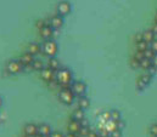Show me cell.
<instances>
[{
  "label": "cell",
  "mask_w": 157,
  "mask_h": 137,
  "mask_svg": "<svg viewBox=\"0 0 157 137\" xmlns=\"http://www.w3.org/2000/svg\"><path fill=\"white\" fill-rule=\"evenodd\" d=\"M56 80L60 84V90L61 89H68V87H71V85L73 83L72 72L68 68L61 67V68L56 72Z\"/></svg>",
  "instance_id": "1"
},
{
  "label": "cell",
  "mask_w": 157,
  "mask_h": 137,
  "mask_svg": "<svg viewBox=\"0 0 157 137\" xmlns=\"http://www.w3.org/2000/svg\"><path fill=\"white\" fill-rule=\"evenodd\" d=\"M57 51H59L57 43L54 39L44 40V43L41 44V52L44 55H46L48 57H55V55L57 54Z\"/></svg>",
  "instance_id": "2"
},
{
  "label": "cell",
  "mask_w": 157,
  "mask_h": 137,
  "mask_svg": "<svg viewBox=\"0 0 157 137\" xmlns=\"http://www.w3.org/2000/svg\"><path fill=\"white\" fill-rule=\"evenodd\" d=\"M59 100L63 104H73L75 101H76V95L73 94V91L71 90V87L68 89H61L59 91Z\"/></svg>",
  "instance_id": "3"
},
{
  "label": "cell",
  "mask_w": 157,
  "mask_h": 137,
  "mask_svg": "<svg viewBox=\"0 0 157 137\" xmlns=\"http://www.w3.org/2000/svg\"><path fill=\"white\" fill-rule=\"evenodd\" d=\"M23 69V65L21 63L20 60H11L5 65V70L7 72L9 75L11 74H18Z\"/></svg>",
  "instance_id": "4"
},
{
  "label": "cell",
  "mask_w": 157,
  "mask_h": 137,
  "mask_svg": "<svg viewBox=\"0 0 157 137\" xmlns=\"http://www.w3.org/2000/svg\"><path fill=\"white\" fill-rule=\"evenodd\" d=\"M151 79H152V75H150L147 72H144V73L139 76V79L136 80V90H138V91L145 90V89L147 87V85L150 84Z\"/></svg>",
  "instance_id": "5"
},
{
  "label": "cell",
  "mask_w": 157,
  "mask_h": 137,
  "mask_svg": "<svg viewBox=\"0 0 157 137\" xmlns=\"http://www.w3.org/2000/svg\"><path fill=\"white\" fill-rule=\"evenodd\" d=\"M71 90L73 91V94L76 95V97L78 96H84L86 92V85L83 81H73L71 85Z\"/></svg>",
  "instance_id": "6"
},
{
  "label": "cell",
  "mask_w": 157,
  "mask_h": 137,
  "mask_svg": "<svg viewBox=\"0 0 157 137\" xmlns=\"http://www.w3.org/2000/svg\"><path fill=\"white\" fill-rule=\"evenodd\" d=\"M39 75L45 83H49V81H51V80H54L56 78V72H54L52 69H50L49 67L45 66L39 72Z\"/></svg>",
  "instance_id": "7"
},
{
  "label": "cell",
  "mask_w": 157,
  "mask_h": 137,
  "mask_svg": "<svg viewBox=\"0 0 157 137\" xmlns=\"http://www.w3.org/2000/svg\"><path fill=\"white\" fill-rule=\"evenodd\" d=\"M56 11H57V15H60V16L63 17V16H66V15H68L71 12V4L68 1H66V0L60 1L57 4Z\"/></svg>",
  "instance_id": "8"
},
{
  "label": "cell",
  "mask_w": 157,
  "mask_h": 137,
  "mask_svg": "<svg viewBox=\"0 0 157 137\" xmlns=\"http://www.w3.org/2000/svg\"><path fill=\"white\" fill-rule=\"evenodd\" d=\"M50 26L52 27V29H55V31H57V29H60L62 26H63V17L62 16H60V15H54L51 18H50Z\"/></svg>",
  "instance_id": "9"
},
{
  "label": "cell",
  "mask_w": 157,
  "mask_h": 137,
  "mask_svg": "<svg viewBox=\"0 0 157 137\" xmlns=\"http://www.w3.org/2000/svg\"><path fill=\"white\" fill-rule=\"evenodd\" d=\"M23 134L27 136H34L38 134V125L34 123H28L23 126Z\"/></svg>",
  "instance_id": "10"
},
{
  "label": "cell",
  "mask_w": 157,
  "mask_h": 137,
  "mask_svg": "<svg viewBox=\"0 0 157 137\" xmlns=\"http://www.w3.org/2000/svg\"><path fill=\"white\" fill-rule=\"evenodd\" d=\"M76 106H77V108H80V109H83V110H85V109H88L89 108V106H90V101H89V98L84 95V96H78V97H76Z\"/></svg>",
  "instance_id": "11"
},
{
  "label": "cell",
  "mask_w": 157,
  "mask_h": 137,
  "mask_svg": "<svg viewBox=\"0 0 157 137\" xmlns=\"http://www.w3.org/2000/svg\"><path fill=\"white\" fill-rule=\"evenodd\" d=\"M39 34L44 40H49V39H52V36L55 34V29H52V27L50 26H45L39 29Z\"/></svg>",
  "instance_id": "12"
},
{
  "label": "cell",
  "mask_w": 157,
  "mask_h": 137,
  "mask_svg": "<svg viewBox=\"0 0 157 137\" xmlns=\"http://www.w3.org/2000/svg\"><path fill=\"white\" fill-rule=\"evenodd\" d=\"M79 130H80V124H79V121L71 119V120L68 121V124H67V132L78 135Z\"/></svg>",
  "instance_id": "13"
},
{
  "label": "cell",
  "mask_w": 157,
  "mask_h": 137,
  "mask_svg": "<svg viewBox=\"0 0 157 137\" xmlns=\"http://www.w3.org/2000/svg\"><path fill=\"white\" fill-rule=\"evenodd\" d=\"M20 61H21V63H22L23 66H28V65H32V63L34 62V56L31 55L28 51H26V52H23V54L20 56Z\"/></svg>",
  "instance_id": "14"
},
{
  "label": "cell",
  "mask_w": 157,
  "mask_h": 137,
  "mask_svg": "<svg viewBox=\"0 0 157 137\" xmlns=\"http://www.w3.org/2000/svg\"><path fill=\"white\" fill-rule=\"evenodd\" d=\"M52 132V129L49 124H45V123H41L38 125V134L41 136H50Z\"/></svg>",
  "instance_id": "15"
},
{
  "label": "cell",
  "mask_w": 157,
  "mask_h": 137,
  "mask_svg": "<svg viewBox=\"0 0 157 137\" xmlns=\"http://www.w3.org/2000/svg\"><path fill=\"white\" fill-rule=\"evenodd\" d=\"M46 67H49L50 69H52L54 72H57L61 68V62L56 58V57H49V61L46 63Z\"/></svg>",
  "instance_id": "16"
},
{
  "label": "cell",
  "mask_w": 157,
  "mask_h": 137,
  "mask_svg": "<svg viewBox=\"0 0 157 137\" xmlns=\"http://www.w3.org/2000/svg\"><path fill=\"white\" fill-rule=\"evenodd\" d=\"M141 34H143V40H144L145 43H147L149 45H150L155 39H157V36L155 35V33H154L151 29H146V31H144Z\"/></svg>",
  "instance_id": "17"
},
{
  "label": "cell",
  "mask_w": 157,
  "mask_h": 137,
  "mask_svg": "<svg viewBox=\"0 0 157 137\" xmlns=\"http://www.w3.org/2000/svg\"><path fill=\"white\" fill-rule=\"evenodd\" d=\"M31 55H33V56H37V55H39L40 52H41V45L38 44V43H31L29 45H28V50H27Z\"/></svg>",
  "instance_id": "18"
},
{
  "label": "cell",
  "mask_w": 157,
  "mask_h": 137,
  "mask_svg": "<svg viewBox=\"0 0 157 137\" xmlns=\"http://www.w3.org/2000/svg\"><path fill=\"white\" fill-rule=\"evenodd\" d=\"M71 119L77 120V121H82L83 119H85L84 110H83V109H80V108H76V109L72 112V117H71Z\"/></svg>",
  "instance_id": "19"
},
{
  "label": "cell",
  "mask_w": 157,
  "mask_h": 137,
  "mask_svg": "<svg viewBox=\"0 0 157 137\" xmlns=\"http://www.w3.org/2000/svg\"><path fill=\"white\" fill-rule=\"evenodd\" d=\"M99 121L101 123V125H104L105 123H107L109 120H111V115H110V110H106V112H102L99 114Z\"/></svg>",
  "instance_id": "20"
},
{
  "label": "cell",
  "mask_w": 157,
  "mask_h": 137,
  "mask_svg": "<svg viewBox=\"0 0 157 137\" xmlns=\"http://www.w3.org/2000/svg\"><path fill=\"white\" fill-rule=\"evenodd\" d=\"M151 66H152V61L149 60V58H146V57L140 62V69H143L144 72H146Z\"/></svg>",
  "instance_id": "21"
},
{
  "label": "cell",
  "mask_w": 157,
  "mask_h": 137,
  "mask_svg": "<svg viewBox=\"0 0 157 137\" xmlns=\"http://www.w3.org/2000/svg\"><path fill=\"white\" fill-rule=\"evenodd\" d=\"M44 67H45V65L40 60H34V62L32 63V68H33V70H36V72H40Z\"/></svg>",
  "instance_id": "22"
},
{
  "label": "cell",
  "mask_w": 157,
  "mask_h": 137,
  "mask_svg": "<svg viewBox=\"0 0 157 137\" xmlns=\"http://www.w3.org/2000/svg\"><path fill=\"white\" fill-rule=\"evenodd\" d=\"M147 49H149V44L145 43L144 40L140 41V43H136V51H139V52H145Z\"/></svg>",
  "instance_id": "23"
},
{
  "label": "cell",
  "mask_w": 157,
  "mask_h": 137,
  "mask_svg": "<svg viewBox=\"0 0 157 137\" xmlns=\"http://www.w3.org/2000/svg\"><path fill=\"white\" fill-rule=\"evenodd\" d=\"M110 115H111V120H113V121H118V120L122 119L121 113L118 112L117 109H112V110H110Z\"/></svg>",
  "instance_id": "24"
},
{
  "label": "cell",
  "mask_w": 157,
  "mask_h": 137,
  "mask_svg": "<svg viewBox=\"0 0 157 137\" xmlns=\"http://www.w3.org/2000/svg\"><path fill=\"white\" fill-rule=\"evenodd\" d=\"M90 126H80V130H79V134L77 136L79 137H86L88 136V134L90 132Z\"/></svg>",
  "instance_id": "25"
},
{
  "label": "cell",
  "mask_w": 157,
  "mask_h": 137,
  "mask_svg": "<svg viewBox=\"0 0 157 137\" xmlns=\"http://www.w3.org/2000/svg\"><path fill=\"white\" fill-rule=\"evenodd\" d=\"M129 66L133 69H140V62L133 56V57L129 60Z\"/></svg>",
  "instance_id": "26"
},
{
  "label": "cell",
  "mask_w": 157,
  "mask_h": 137,
  "mask_svg": "<svg viewBox=\"0 0 157 137\" xmlns=\"http://www.w3.org/2000/svg\"><path fill=\"white\" fill-rule=\"evenodd\" d=\"M149 134H150L152 137L157 136V123L152 124V125H150V128H149Z\"/></svg>",
  "instance_id": "27"
},
{
  "label": "cell",
  "mask_w": 157,
  "mask_h": 137,
  "mask_svg": "<svg viewBox=\"0 0 157 137\" xmlns=\"http://www.w3.org/2000/svg\"><path fill=\"white\" fill-rule=\"evenodd\" d=\"M144 55H145V57H146V58H149V60H151V61H152V58L156 56V54H155V52H154V51H152L150 47H149V49H147V50L144 52Z\"/></svg>",
  "instance_id": "28"
},
{
  "label": "cell",
  "mask_w": 157,
  "mask_h": 137,
  "mask_svg": "<svg viewBox=\"0 0 157 137\" xmlns=\"http://www.w3.org/2000/svg\"><path fill=\"white\" fill-rule=\"evenodd\" d=\"M134 57H135L139 62H141V61L145 58V55H144V52H139V51H136L135 55H134Z\"/></svg>",
  "instance_id": "29"
},
{
  "label": "cell",
  "mask_w": 157,
  "mask_h": 137,
  "mask_svg": "<svg viewBox=\"0 0 157 137\" xmlns=\"http://www.w3.org/2000/svg\"><path fill=\"white\" fill-rule=\"evenodd\" d=\"M149 47H150V49H151V50H152V51L157 55V39H155V40L149 45Z\"/></svg>",
  "instance_id": "30"
},
{
  "label": "cell",
  "mask_w": 157,
  "mask_h": 137,
  "mask_svg": "<svg viewBox=\"0 0 157 137\" xmlns=\"http://www.w3.org/2000/svg\"><path fill=\"white\" fill-rule=\"evenodd\" d=\"M116 125H117V129L118 130H121V131L125 128V123H124L122 119H121V120H118V121H116Z\"/></svg>",
  "instance_id": "31"
},
{
  "label": "cell",
  "mask_w": 157,
  "mask_h": 137,
  "mask_svg": "<svg viewBox=\"0 0 157 137\" xmlns=\"http://www.w3.org/2000/svg\"><path fill=\"white\" fill-rule=\"evenodd\" d=\"M121 136H122V131L118 130V129L113 130V131L110 134V137H121Z\"/></svg>",
  "instance_id": "32"
},
{
  "label": "cell",
  "mask_w": 157,
  "mask_h": 137,
  "mask_svg": "<svg viewBox=\"0 0 157 137\" xmlns=\"http://www.w3.org/2000/svg\"><path fill=\"white\" fill-rule=\"evenodd\" d=\"M146 72H147V73H149L150 75H152V76H154V75H155V74L157 73V68L155 67V66H151V67L147 69Z\"/></svg>",
  "instance_id": "33"
},
{
  "label": "cell",
  "mask_w": 157,
  "mask_h": 137,
  "mask_svg": "<svg viewBox=\"0 0 157 137\" xmlns=\"http://www.w3.org/2000/svg\"><path fill=\"white\" fill-rule=\"evenodd\" d=\"M50 137H65V134H62L60 131H52Z\"/></svg>",
  "instance_id": "34"
},
{
  "label": "cell",
  "mask_w": 157,
  "mask_h": 137,
  "mask_svg": "<svg viewBox=\"0 0 157 137\" xmlns=\"http://www.w3.org/2000/svg\"><path fill=\"white\" fill-rule=\"evenodd\" d=\"M33 68H32V65H28V66H23V69H22V72H25V73H29V72H32Z\"/></svg>",
  "instance_id": "35"
},
{
  "label": "cell",
  "mask_w": 157,
  "mask_h": 137,
  "mask_svg": "<svg viewBox=\"0 0 157 137\" xmlns=\"http://www.w3.org/2000/svg\"><path fill=\"white\" fill-rule=\"evenodd\" d=\"M86 137H99V132L95 131V130H90V132L88 134V136Z\"/></svg>",
  "instance_id": "36"
},
{
  "label": "cell",
  "mask_w": 157,
  "mask_h": 137,
  "mask_svg": "<svg viewBox=\"0 0 157 137\" xmlns=\"http://www.w3.org/2000/svg\"><path fill=\"white\" fill-rule=\"evenodd\" d=\"M150 29H151V31L155 33V35L157 36V23H155V22H154V24L151 26V28H150Z\"/></svg>",
  "instance_id": "37"
},
{
  "label": "cell",
  "mask_w": 157,
  "mask_h": 137,
  "mask_svg": "<svg viewBox=\"0 0 157 137\" xmlns=\"http://www.w3.org/2000/svg\"><path fill=\"white\" fill-rule=\"evenodd\" d=\"M140 41H143V34L141 33L136 34V36H135V43H140Z\"/></svg>",
  "instance_id": "38"
},
{
  "label": "cell",
  "mask_w": 157,
  "mask_h": 137,
  "mask_svg": "<svg viewBox=\"0 0 157 137\" xmlns=\"http://www.w3.org/2000/svg\"><path fill=\"white\" fill-rule=\"evenodd\" d=\"M152 66H155V67L157 68V55L152 58Z\"/></svg>",
  "instance_id": "39"
},
{
  "label": "cell",
  "mask_w": 157,
  "mask_h": 137,
  "mask_svg": "<svg viewBox=\"0 0 157 137\" xmlns=\"http://www.w3.org/2000/svg\"><path fill=\"white\" fill-rule=\"evenodd\" d=\"M65 137H78V136L75 135V134H70V132H67V134H65Z\"/></svg>",
  "instance_id": "40"
},
{
  "label": "cell",
  "mask_w": 157,
  "mask_h": 137,
  "mask_svg": "<svg viewBox=\"0 0 157 137\" xmlns=\"http://www.w3.org/2000/svg\"><path fill=\"white\" fill-rule=\"evenodd\" d=\"M1 106H2V100H1V97H0V108H1Z\"/></svg>",
  "instance_id": "41"
},
{
  "label": "cell",
  "mask_w": 157,
  "mask_h": 137,
  "mask_svg": "<svg viewBox=\"0 0 157 137\" xmlns=\"http://www.w3.org/2000/svg\"><path fill=\"white\" fill-rule=\"evenodd\" d=\"M21 137H31V136H27V135H25V134H22V135H21Z\"/></svg>",
  "instance_id": "42"
},
{
  "label": "cell",
  "mask_w": 157,
  "mask_h": 137,
  "mask_svg": "<svg viewBox=\"0 0 157 137\" xmlns=\"http://www.w3.org/2000/svg\"><path fill=\"white\" fill-rule=\"evenodd\" d=\"M155 23H157V13L155 15Z\"/></svg>",
  "instance_id": "43"
},
{
  "label": "cell",
  "mask_w": 157,
  "mask_h": 137,
  "mask_svg": "<svg viewBox=\"0 0 157 137\" xmlns=\"http://www.w3.org/2000/svg\"><path fill=\"white\" fill-rule=\"evenodd\" d=\"M43 137H50V136H43Z\"/></svg>",
  "instance_id": "44"
},
{
  "label": "cell",
  "mask_w": 157,
  "mask_h": 137,
  "mask_svg": "<svg viewBox=\"0 0 157 137\" xmlns=\"http://www.w3.org/2000/svg\"><path fill=\"white\" fill-rule=\"evenodd\" d=\"M156 137H157V136H156Z\"/></svg>",
  "instance_id": "45"
}]
</instances>
